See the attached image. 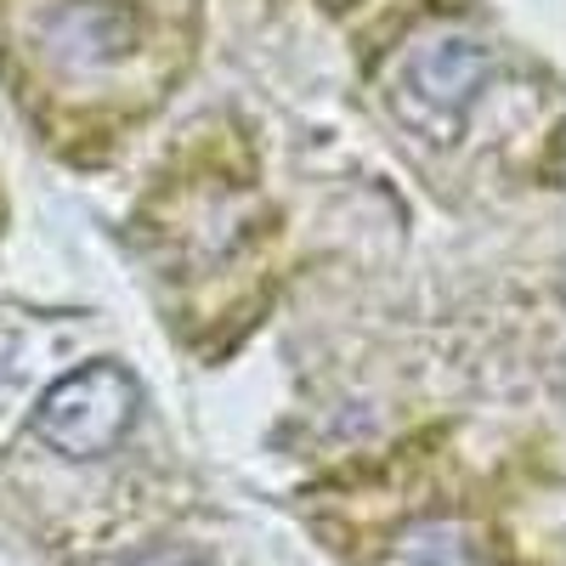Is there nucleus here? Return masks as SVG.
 <instances>
[{"instance_id": "obj_2", "label": "nucleus", "mask_w": 566, "mask_h": 566, "mask_svg": "<svg viewBox=\"0 0 566 566\" xmlns=\"http://www.w3.org/2000/svg\"><path fill=\"white\" fill-rule=\"evenodd\" d=\"M397 566H488V555H482V544L470 538L464 527H453V522H424V527H413V533L402 538Z\"/></svg>"}, {"instance_id": "obj_1", "label": "nucleus", "mask_w": 566, "mask_h": 566, "mask_svg": "<svg viewBox=\"0 0 566 566\" xmlns=\"http://www.w3.org/2000/svg\"><path fill=\"white\" fill-rule=\"evenodd\" d=\"M130 413H136V380L119 363H91L45 391L34 431L63 459H91V453H108L125 437Z\"/></svg>"}]
</instances>
